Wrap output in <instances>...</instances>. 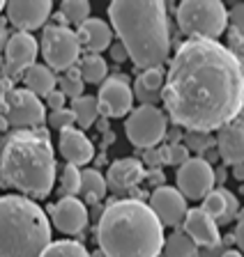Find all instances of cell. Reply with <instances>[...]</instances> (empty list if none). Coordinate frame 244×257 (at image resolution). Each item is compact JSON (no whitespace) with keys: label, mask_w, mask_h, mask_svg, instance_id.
Listing matches in <instances>:
<instances>
[{"label":"cell","mask_w":244,"mask_h":257,"mask_svg":"<svg viewBox=\"0 0 244 257\" xmlns=\"http://www.w3.org/2000/svg\"><path fill=\"white\" fill-rule=\"evenodd\" d=\"M161 101L175 126L221 128L244 112V64L217 39H185L166 69Z\"/></svg>","instance_id":"6da1fadb"},{"label":"cell","mask_w":244,"mask_h":257,"mask_svg":"<svg viewBox=\"0 0 244 257\" xmlns=\"http://www.w3.org/2000/svg\"><path fill=\"white\" fill-rule=\"evenodd\" d=\"M109 19L120 44L138 69L164 67L171 58L169 10L161 0H115L109 5Z\"/></svg>","instance_id":"7a4b0ae2"},{"label":"cell","mask_w":244,"mask_h":257,"mask_svg":"<svg viewBox=\"0 0 244 257\" xmlns=\"http://www.w3.org/2000/svg\"><path fill=\"white\" fill-rule=\"evenodd\" d=\"M55 168L53 145L42 126L10 131L0 145V182L23 198H46L53 191Z\"/></svg>","instance_id":"3957f363"},{"label":"cell","mask_w":244,"mask_h":257,"mask_svg":"<svg viewBox=\"0 0 244 257\" xmlns=\"http://www.w3.org/2000/svg\"><path fill=\"white\" fill-rule=\"evenodd\" d=\"M164 239V225L143 200H115L99 216L97 243L104 257H159Z\"/></svg>","instance_id":"277c9868"},{"label":"cell","mask_w":244,"mask_h":257,"mask_svg":"<svg viewBox=\"0 0 244 257\" xmlns=\"http://www.w3.org/2000/svg\"><path fill=\"white\" fill-rule=\"evenodd\" d=\"M49 243V216L35 200L0 195V257H42Z\"/></svg>","instance_id":"5b68a950"},{"label":"cell","mask_w":244,"mask_h":257,"mask_svg":"<svg viewBox=\"0 0 244 257\" xmlns=\"http://www.w3.org/2000/svg\"><path fill=\"white\" fill-rule=\"evenodd\" d=\"M175 19L189 39H217L228 28V10L219 0H185L175 10Z\"/></svg>","instance_id":"8992f818"},{"label":"cell","mask_w":244,"mask_h":257,"mask_svg":"<svg viewBox=\"0 0 244 257\" xmlns=\"http://www.w3.org/2000/svg\"><path fill=\"white\" fill-rule=\"evenodd\" d=\"M169 131V117L159 106H138L131 108L125 122V134L129 143L138 150L157 147Z\"/></svg>","instance_id":"52a82bcc"},{"label":"cell","mask_w":244,"mask_h":257,"mask_svg":"<svg viewBox=\"0 0 244 257\" xmlns=\"http://www.w3.org/2000/svg\"><path fill=\"white\" fill-rule=\"evenodd\" d=\"M42 55L53 74L71 69L81 58V44L76 39V32L67 26H46L42 32Z\"/></svg>","instance_id":"ba28073f"},{"label":"cell","mask_w":244,"mask_h":257,"mask_svg":"<svg viewBox=\"0 0 244 257\" xmlns=\"http://www.w3.org/2000/svg\"><path fill=\"white\" fill-rule=\"evenodd\" d=\"M3 117L14 128H37L46 119V108L39 96L28 92L26 87H12L5 96Z\"/></svg>","instance_id":"9c48e42d"},{"label":"cell","mask_w":244,"mask_h":257,"mask_svg":"<svg viewBox=\"0 0 244 257\" xmlns=\"http://www.w3.org/2000/svg\"><path fill=\"white\" fill-rule=\"evenodd\" d=\"M175 184L185 200H203L214 188V168L201 156H191L178 168Z\"/></svg>","instance_id":"30bf717a"},{"label":"cell","mask_w":244,"mask_h":257,"mask_svg":"<svg viewBox=\"0 0 244 257\" xmlns=\"http://www.w3.org/2000/svg\"><path fill=\"white\" fill-rule=\"evenodd\" d=\"M97 103H99V115L104 117H122L129 115L134 108V92L127 76L115 74L106 76L97 92Z\"/></svg>","instance_id":"8fae6325"},{"label":"cell","mask_w":244,"mask_h":257,"mask_svg":"<svg viewBox=\"0 0 244 257\" xmlns=\"http://www.w3.org/2000/svg\"><path fill=\"white\" fill-rule=\"evenodd\" d=\"M39 44L30 32H14L5 44V76L7 78H21L23 71L35 64Z\"/></svg>","instance_id":"7c38bea8"},{"label":"cell","mask_w":244,"mask_h":257,"mask_svg":"<svg viewBox=\"0 0 244 257\" xmlns=\"http://www.w3.org/2000/svg\"><path fill=\"white\" fill-rule=\"evenodd\" d=\"M147 207L152 209V214L159 218L161 225H169V227H178L182 220H185L187 211V200L180 195V191L175 186H157L150 193L147 198Z\"/></svg>","instance_id":"4fadbf2b"},{"label":"cell","mask_w":244,"mask_h":257,"mask_svg":"<svg viewBox=\"0 0 244 257\" xmlns=\"http://www.w3.org/2000/svg\"><path fill=\"white\" fill-rule=\"evenodd\" d=\"M7 21L17 26L19 32H33L49 21L53 3L51 0H12L5 3Z\"/></svg>","instance_id":"5bb4252c"},{"label":"cell","mask_w":244,"mask_h":257,"mask_svg":"<svg viewBox=\"0 0 244 257\" xmlns=\"http://www.w3.org/2000/svg\"><path fill=\"white\" fill-rule=\"evenodd\" d=\"M51 223L55 225V230L62 234H81L88 227V209L78 198H60L49 209Z\"/></svg>","instance_id":"9a60e30c"},{"label":"cell","mask_w":244,"mask_h":257,"mask_svg":"<svg viewBox=\"0 0 244 257\" xmlns=\"http://www.w3.org/2000/svg\"><path fill=\"white\" fill-rule=\"evenodd\" d=\"M58 147H60V154L65 156L67 166H74V168L88 166V163L95 159L93 140L76 126H67V128L60 131Z\"/></svg>","instance_id":"2e32d148"},{"label":"cell","mask_w":244,"mask_h":257,"mask_svg":"<svg viewBox=\"0 0 244 257\" xmlns=\"http://www.w3.org/2000/svg\"><path fill=\"white\" fill-rule=\"evenodd\" d=\"M217 131L219 134L214 138V147H217L219 159L223 163H228V166L244 163V122L242 119H233V122L223 124Z\"/></svg>","instance_id":"e0dca14e"},{"label":"cell","mask_w":244,"mask_h":257,"mask_svg":"<svg viewBox=\"0 0 244 257\" xmlns=\"http://www.w3.org/2000/svg\"><path fill=\"white\" fill-rule=\"evenodd\" d=\"M185 225V234L194 241L198 248H210V246H217L221 241V234H219V225L210 218V216L203 211L201 207L198 209H189L182 220Z\"/></svg>","instance_id":"ac0fdd59"},{"label":"cell","mask_w":244,"mask_h":257,"mask_svg":"<svg viewBox=\"0 0 244 257\" xmlns=\"http://www.w3.org/2000/svg\"><path fill=\"white\" fill-rule=\"evenodd\" d=\"M145 177V168L138 159H118L109 166L106 172V188L115 193L134 191Z\"/></svg>","instance_id":"d6986e66"},{"label":"cell","mask_w":244,"mask_h":257,"mask_svg":"<svg viewBox=\"0 0 244 257\" xmlns=\"http://www.w3.org/2000/svg\"><path fill=\"white\" fill-rule=\"evenodd\" d=\"M76 39L81 44V48H86L88 53L93 55H102V51L113 44V28L104 19H95L90 16L88 21H83L76 30Z\"/></svg>","instance_id":"ffe728a7"},{"label":"cell","mask_w":244,"mask_h":257,"mask_svg":"<svg viewBox=\"0 0 244 257\" xmlns=\"http://www.w3.org/2000/svg\"><path fill=\"white\" fill-rule=\"evenodd\" d=\"M201 209L217 225H228L230 220L235 218V216H237L239 200L235 198V195L228 191V188H223V186L221 188H212L205 198H203Z\"/></svg>","instance_id":"44dd1931"},{"label":"cell","mask_w":244,"mask_h":257,"mask_svg":"<svg viewBox=\"0 0 244 257\" xmlns=\"http://www.w3.org/2000/svg\"><path fill=\"white\" fill-rule=\"evenodd\" d=\"M21 78H23V83H26V90L33 92L35 96H39V94L46 96L58 85V76H55L46 64H33V67H28Z\"/></svg>","instance_id":"7402d4cb"},{"label":"cell","mask_w":244,"mask_h":257,"mask_svg":"<svg viewBox=\"0 0 244 257\" xmlns=\"http://www.w3.org/2000/svg\"><path fill=\"white\" fill-rule=\"evenodd\" d=\"M71 115H74V122L83 128L88 126H95V122L99 119V103H97V96H90V94H81L78 99H71V106H69Z\"/></svg>","instance_id":"603a6c76"},{"label":"cell","mask_w":244,"mask_h":257,"mask_svg":"<svg viewBox=\"0 0 244 257\" xmlns=\"http://www.w3.org/2000/svg\"><path fill=\"white\" fill-rule=\"evenodd\" d=\"M161 257H198V246L182 230L164 239Z\"/></svg>","instance_id":"cb8c5ba5"},{"label":"cell","mask_w":244,"mask_h":257,"mask_svg":"<svg viewBox=\"0 0 244 257\" xmlns=\"http://www.w3.org/2000/svg\"><path fill=\"white\" fill-rule=\"evenodd\" d=\"M81 78L83 83H90V85H102L104 80H106V74H109V64L102 55H93L88 53L86 58H81Z\"/></svg>","instance_id":"d4e9b609"},{"label":"cell","mask_w":244,"mask_h":257,"mask_svg":"<svg viewBox=\"0 0 244 257\" xmlns=\"http://www.w3.org/2000/svg\"><path fill=\"white\" fill-rule=\"evenodd\" d=\"M106 179L99 170H81V193H86V200L88 202H99V200L106 195Z\"/></svg>","instance_id":"484cf974"},{"label":"cell","mask_w":244,"mask_h":257,"mask_svg":"<svg viewBox=\"0 0 244 257\" xmlns=\"http://www.w3.org/2000/svg\"><path fill=\"white\" fill-rule=\"evenodd\" d=\"M42 257H93L81 241H51Z\"/></svg>","instance_id":"4316f807"},{"label":"cell","mask_w":244,"mask_h":257,"mask_svg":"<svg viewBox=\"0 0 244 257\" xmlns=\"http://www.w3.org/2000/svg\"><path fill=\"white\" fill-rule=\"evenodd\" d=\"M60 14L67 23L78 28L83 21L90 19V3H86V0H65V3H60Z\"/></svg>","instance_id":"83f0119b"},{"label":"cell","mask_w":244,"mask_h":257,"mask_svg":"<svg viewBox=\"0 0 244 257\" xmlns=\"http://www.w3.org/2000/svg\"><path fill=\"white\" fill-rule=\"evenodd\" d=\"M164 80H166V69H164V67H152V69L141 71V76L136 78V85L143 87V90L150 92V94L161 96Z\"/></svg>","instance_id":"f1b7e54d"},{"label":"cell","mask_w":244,"mask_h":257,"mask_svg":"<svg viewBox=\"0 0 244 257\" xmlns=\"http://www.w3.org/2000/svg\"><path fill=\"white\" fill-rule=\"evenodd\" d=\"M58 85H60V92L65 94V99L67 96H69V99H78V96L83 94L86 83H83V78H81V71L76 69V67H71V69L62 71V76L58 78Z\"/></svg>","instance_id":"f546056e"},{"label":"cell","mask_w":244,"mask_h":257,"mask_svg":"<svg viewBox=\"0 0 244 257\" xmlns=\"http://www.w3.org/2000/svg\"><path fill=\"white\" fill-rule=\"evenodd\" d=\"M81 193V170L74 166H65L60 175V195L62 198H76Z\"/></svg>","instance_id":"4dcf8cb0"},{"label":"cell","mask_w":244,"mask_h":257,"mask_svg":"<svg viewBox=\"0 0 244 257\" xmlns=\"http://www.w3.org/2000/svg\"><path fill=\"white\" fill-rule=\"evenodd\" d=\"M182 145H185L187 150L196 152V156H203L207 150L214 147V136L212 134H201V131H187L185 138H182Z\"/></svg>","instance_id":"1f68e13d"},{"label":"cell","mask_w":244,"mask_h":257,"mask_svg":"<svg viewBox=\"0 0 244 257\" xmlns=\"http://www.w3.org/2000/svg\"><path fill=\"white\" fill-rule=\"evenodd\" d=\"M164 159H166L169 166L180 168L182 163H187V161L191 159V154L182 143H169V145H164Z\"/></svg>","instance_id":"d6a6232c"},{"label":"cell","mask_w":244,"mask_h":257,"mask_svg":"<svg viewBox=\"0 0 244 257\" xmlns=\"http://www.w3.org/2000/svg\"><path fill=\"white\" fill-rule=\"evenodd\" d=\"M46 119H49V126L51 128H58V131H62V128H67V126H74V115H71L69 108L51 110Z\"/></svg>","instance_id":"836d02e7"},{"label":"cell","mask_w":244,"mask_h":257,"mask_svg":"<svg viewBox=\"0 0 244 257\" xmlns=\"http://www.w3.org/2000/svg\"><path fill=\"white\" fill-rule=\"evenodd\" d=\"M143 168H150V170H159V168L166 163V159H164V147L161 145H157V147H150V150L143 152Z\"/></svg>","instance_id":"e575fe53"},{"label":"cell","mask_w":244,"mask_h":257,"mask_svg":"<svg viewBox=\"0 0 244 257\" xmlns=\"http://www.w3.org/2000/svg\"><path fill=\"white\" fill-rule=\"evenodd\" d=\"M226 48L244 64V35H239V32H235V30H228V46Z\"/></svg>","instance_id":"d590c367"},{"label":"cell","mask_w":244,"mask_h":257,"mask_svg":"<svg viewBox=\"0 0 244 257\" xmlns=\"http://www.w3.org/2000/svg\"><path fill=\"white\" fill-rule=\"evenodd\" d=\"M228 23L233 26L230 30L244 35V3H237V5H233L228 10Z\"/></svg>","instance_id":"8d00e7d4"},{"label":"cell","mask_w":244,"mask_h":257,"mask_svg":"<svg viewBox=\"0 0 244 257\" xmlns=\"http://www.w3.org/2000/svg\"><path fill=\"white\" fill-rule=\"evenodd\" d=\"M228 243H235L233 234L223 236V239L219 241L217 246H210V248H198V257H221L223 252L228 250Z\"/></svg>","instance_id":"74e56055"},{"label":"cell","mask_w":244,"mask_h":257,"mask_svg":"<svg viewBox=\"0 0 244 257\" xmlns=\"http://www.w3.org/2000/svg\"><path fill=\"white\" fill-rule=\"evenodd\" d=\"M44 99H46V106L51 108V110H60V108H65V94H62V92L60 90H53V92H49V94L44 96Z\"/></svg>","instance_id":"f35d334b"},{"label":"cell","mask_w":244,"mask_h":257,"mask_svg":"<svg viewBox=\"0 0 244 257\" xmlns=\"http://www.w3.org/2000/svg\"><path fill=\"white\" fill-rule=\"evenodd\" d=\"M233 239H235V243H237L239 252H242V255H244V214L239 216V220H237V227H235V234H233Z\"/></svg>","instance_id":"ab89813d"},{"label":"cell","mask_w":244,"mask_h":257,"mask_svg":"<svg viewBox=\"0 0 244 257\" xmlns=\"http://www.w3.org/2000/svg\"><path fill=\"white\" fill-rule=\"evenodd\" d=\"M111 58L115 60V62H125L127 58H129V55H127V51H125V46H122V44L120 42H115V44H111Z\"/></svg>","instance_id":"60d3db41"},{"label":"cell","mask_w":244,"mask_h":257,"mask_svg":"<svg viewBox=\"0 0 244 257\" xmlns=\"http://www.w3.org/2000/svg\"><path fill=\"white\" fill-rule=\"evenodd\" d=\"M143 179H147L150 184H154V188H157V186H164V182H166V177H164L161 170H147Z\"/></svg>","instance_id":"b9f144b4"},{"label":"cell","mask_w":244,"mask_h":257,"mask_svg":"<svg viewBox=\"0 0 244 257\" xmlns=\"http://www.w3.org/2000/svg\"><path fill=\"white\" fill-rule=\"evenodd\" d=\"M10 90H12L10 80L0 78V115H3V108H5V96H7V92H10Z\"/></svg>","instance_id":"7bdbcfd3"},{"label":"cell","mask_w":244,"mask_h":257,"mask_svg":"<svg viewBox=\"0 0 244 257\" xmlns=\"http://www.w3.org/2000/svg\"><path fill=\"white\" fill-rule=\"evenodd\" d=\"M166 136L171 138V143H182V131H180V126H173L166 131Z\"/></svg>","instance_id":"ee69618b"},{"label":"cell","mask_w":244,"mask_h":257,"mask_svg":"<svg viewBox=\"0 0 244 257\" xmlns=\"http://www.w3.org/2000/svg\"><path fill=\"white\" fill-rule=\"evenodd\" d=\"M7 39H10V32H7L5 23H0V53L5 51V44H7Z\"/></svg>","instance_id":"f6af8a7d"},{"label":"cell","mask_w":244,"mask_h":257,"mask_svg":"<svg viewBox=\"0 0 244 257\" xmlns=\"http://www.w3.org/2000/svg\"><path fill=\"white\" fill-rule=\"evenodd\" d=\"M233 177L237 179V182H244V163H237V166H233Z\"/></svg>","instance_id":"bcb514c9"},{"label":"cell","mask_w":244,"mask_h":257,"mask_svg":"<svg viewBox=\"0 0 244 257\" xmlns=\"http://www.w3.org/2000/svg\"><path fill=\"white\" fill-rule=\"evenodd\" d=\"M95 124H97V128L102 131V134H109V119H106V117H104V119H97Z\"/></svg>","instance_id":"7dc6e473"},{"label":"cell","mask_w":244,"mask_h":257,"mask_svg":"<svg viewBox=\"0 0 244 257\" xmlns=\"http://www.w3.org/2000/svg\"><path fill=\"white\" fill-rule=\"evenodd\" d=\"M221 257H244V255H242V252H239V250H233V248H228V250L223 252Z\"/></svg>","instance_id":"c3c4849f"},{"label":"cell","mask_w":244,"mask_h":257,"mask_svg":"<svg viewBox=\"0 0 244 257\" xmlns=\"http://www.w3.org/2000/svg\"><path fill=\"white\" fill-rule=\"evenodd\" d=\"M7 128H10V124H7V119L3 117V115H0V131H7Z\"/></svg>","instance_id":"681fc988"},{"label":"cell","mask_w":244,"mask_h":257,"mask_svg":"<svg viewBox=\"0 0 244 257\" xmlns=\"http://www.w3.org/2000/svg\"><path fill=\"white\" fill-rule=\"evenodd\" d=\"M3 10H5V3H3V0H0V14H3Z\"/></svg>","instance_id":"f907efd6"}]
</instances>
